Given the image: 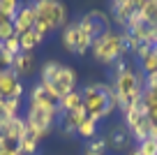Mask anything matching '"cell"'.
<instances>
[{"instance_id":"1","label":"cell","mask_w":157,"mask_h":155,"mask_svg":"<svg viewBox=\"0 0 157 155\" xmlns=\"http://www.w3.org/2000/svg\"><path fill=\"white\" fill-rule=\"evenodd\" d=\"M113 72H111V79H113V90L118 95V109L123 111L127 109L129 104L141 100V95L146 93V77L141 74V70H132V65L125 63V58H120L116 65H111Z\"/></svg>"},{"instance_id":"2","label":"cell","mask_w":157,"mask_h":155,"mask_svg":"<svg viewBox=\"0 0 157 155\" xmlns=\"http://www.w3.org/2000/svg\"><path fill=\"white\" fill-rule=\"evenodd\" d=\"M90 51H93V58L99 65H116L127 54L123 46V37L116 28H106L99 37H95L90 44Z\"/></svg>"},{"instance_id":"3","label":"cell","mask_w":157,"mask_h":155,"mask_svg":"<svg viewBox=\"0 0 157 155\" xmlns=\"http://www.w3.org/2000/svg\"><path fill=\"white\" fill-rule=\"evenodd\" d=\"M81 95H83V109H86V113H88V118L93 123H97V125L118 109L116 104L109 100V95L104 93V81L88 83V86L81 90Z\"/></svg>"},{"instance_id":"4","label":"cell","mask_w":157,"mask_h":155,"mask_svg":"<svg viewBox=\"0 0 157 155\" xmlns=\"http://www.w3.org/2000/svg\"><path fill=\"white\" fill-rule=\"evenodd\" d=\"M25 125H28V134L35 137L37 141L46 139L53 132V127L58 125L60 118V109H37V107H28L25 111Z\"/></svg>"},{"instance_id":"5","label":"cell","mask_w":157,"mask_h":155,"mask_svg":"<svg viewBox=\"0 0 157 155\" xmlns=\"http://www.w3.org/2000/svg\"><path fill=\"white\" fill-rule=\"evenodd\" d=\"M60 39H63V46L67 49L69 54H74V56H86L90 51V44H93V39L81 30L78 19L76 21H67V26L63 28Z\"/></svg>"},{"instance_id":"6","label":"cell","mask_w":157,"mask_h":155,"mask_svg":"<svg viewBox=\"0 0 157 155\" xmlns=\"http://www.w3.org/2000/svg\"><path fill=\"white\" fill-rule=\"evenodd\" d=\"M35 10V19H46L51 26V30H63L67 26V7L63 2H56V0H37L33 2Z\"/></svg>"},{"instance_id":"7","label":"cell","mask_w":157,"mask_h":155,"mask_svg":"<svg viewBox=\"0 0 157 155\" xmlns=\"http://www.w3.org/2000/svg\"><path fill=\"white\" fill-rule=\"evenodd\" d=\"M78 26H81V30H83L90 39H95V37H99L106 28H111V19H109L106 12L93 10V12H86V14L78 19Z\"/></svg>"},{"instance_id":"8","label":"cell","mask_w":157,"mask_h":155,"mask_svg":"<svg viewBox=\"0 0 157 155\" xmlns=\"http://www.w3.org/2000/svg\"><path fill=\"white\" fill-rule=\"evenodd\" d=\"M46 88H49V90L60 100V97H65L67 93L76 90V72H74L72 67H67V65H63L60 72H58V77H56Z\"/></svg>"},{"instance_id":"9","label":"cell","mask_w":157,"mask_h":155,"mask_svg":"<svg viewBox=\"0 0 157 155\" xmlns=\"http://www.w3.org/2000/svg\"><path fill=\"white\" fill-rule=\"evenodd\" d=\"M28 107H37V109H58V97L44 86V83H35L30 88L28 95Z\"/></svg>"},{"instance_id":"10","label":"cell","mask_w":157,"mask_h":155,"mask_svg":"<svg viewBox=\"0 0 157 155\" xmlns=\"http://www.w3.org/2000/svg\"><path fill=\"white\" fill-rule=\"evenodd\" d=\"M23 83L21 79L16 77L12 70H5V72H0V95L2 100H21L23 97Z\"/></svg>"},{"instance_id":"11","label":"cell","mask_w":157,"mask_h":155,"mask_svg":"<svg viewBox=\"0 0 157 155\" xmlns=\"http://www.w3.org/2000/svg\"><path fill=\"white\" fill-rule=\"evenodd\" d=\"M106 146L111 150H118V153H127L129 148H132V134H129V130L125 125H116V127H111V130L106 132Z\"/></svg>"},{"instance_id":"12","label":"cell","mask_w":157,"mask_h":155,"mask_svg":"<svg viewBox=\"0 0 157 155\" xmlns=\"http://www.w3.org/2000/svg\"><path fill=\"white\" fill-rule=\"evenodd\" d=\"M136 14V0H116L111 5V16L120 28H127V23L132 21V16Z\"/></svg>"},{"instance_id":"13","label":"cell","mask_w":157,"mask_h":155,"mask_svg":"<svg viewBox=\"0 0 157 155\" xmlns=\"http://www.w3.org/2000/svg\"><path fill=\"white\" fill-rule=\"evenodd\" d=\"M88 118V113H86V109H78V111H60V118H58V130L63 132L65 137L74 134V132L78 130V125Z\"/></svg>"},{"instance_id":"14","label":"cell","mask_w":157,"mask_h":155,"mask_svg":"<svg viewBox=\"0 0 157 155\" xmlns=\"http://www.w3.org/2000/svg\"><path fill=\"white\" fill-rule=\"evenodd\" d=\"M12 23H14V35L19 37V35L28 33V30L35 28V10H33V2L30 5H21L19 12H16V16L12 19Z\"/></svg>"},{"instance_id":"15","label":"cell","mask_w":157,"mask_h":155,"mask_svg":"<svg viewBox=\"0 0 157 155\" xmlns=\"http://www.w3.org/2000/svg\"><path fill=\"white\" fill-rule=\"evenodd\" d=\"M25 134H28V125H25V118H23V116L7 118V123H5V130H2V137H5V139L21 141Z\"/></svg>"},{"instance_id":"16","label":"cell","mask_w":157,"mask_h":155,"mask_svg":"<svg viewBox=\"0 0 157 155\" xmlns=\"http://www.w3.org/2000/svg\"><path fill=\"white\" fill-rule=\"evenodd\" d=\"M35 67H37V60H35L33 54H16V56H14L12 72H14L19 79H21V77H28V74H33Z\"/></svg>"},{"instance_id":"17","label":"cell","mask_w":157,"mask_h":155,"mask_svg":"<svg viewBox=\"0 0 157 155\" xmlns=\"http://www.w3.org/2000/svg\"><path fill=\"white\" fill-rule=\"evenodd\" d=\"M136 14L141 16L143 23L157 28V0H139L136 2Z\"/></svg>"},{"instance_id":"18","label":"cell","mask_w":157,"mask_h":155,"mask_svg":"<svg viewBox=\"0 0 157 155\" xmlns=\"http://www.w3.org/2000/svg\"><path fill=\"white\" fill-rule=\"evenodd\" d=\"M58 109L60 111H78V109H83V95H81V90H72L65 97H60Z\"/></svg>"},{"instance_id":"19","label":"cell","mask_w":157,"mask_h":155,"mask_svg":"<svg viewBox=\"0 0 157 155\" xmlns=\"http://www.w3.org/2000/svg\"><path fill=\"white\" fill-rule=\"evenodd\" d=\"M42 42H44V37H42V35H37L35 30H28V33L19 35V46H21V54H33V51H35V49H37Z\"/></svg>"},{"instance_id":"20","label":"cell","mask_w":157,"mask_h":155,"mask_svg":"<svg viewBox=\"0 0 157 155\" xmlns=\"http://www.w3.org/2000/svg\"><path fill=\"white\" fill-rule=\"evenodd\" d=\"M60 67H63V63H60V60H46V63L42 65V70H39V83L49 86V83L58 77Z\"/></svg>"},{"instance_id":"21","label":"cell","mask_w":157,"mask_h":155,"mask_svg":"<svg viewBox=\"0 0 157 155\" xmlns=\"http://www.w3.org/2000/svg\"><path fill=\"white\" fill-rule=\"evenodd\" d=\"M19 111H21V100H2V104H0L2 118H16Z\"/></svg>"},{"instance_id":"22","label":"cell","mask_w":157,"mask_h":155,"mask_svg":"<svg viewBox=\"0 0 157 155\" xmlns=\"http://www.w3.org/2000/svg\"><path fill=\"white\" fill-rule=\"evenodd\" d=\"M76 134H78V137H83L86 141L95 139V137H97V123H93V121H90V118H86V121L81 123V125H78Z\"/></svg>"},{"instance_id":"23","label":"cell","mask_w":157,"mask_h":155,"mask_svg":"<svg viewBox=\"0 0 157 155\" xmlns=\"http://www.w3.org/2000/svg\"><path fill=\"white\" fill-rule=\"evenodd\" d=\"M139 63H141V74H143V77H150V74H157V56L152 54V51L146 56V58H141Z\"/></svg>"},{"instance_id":"24","label":"cell","mask_w":157,"mask_h":155,"mask_svg":"<svg viewBox=\"0 0 157 155\" xmlns=\"http://www.w3.org/2000/svg\"><path fill=\"white\" fill-rule=\"evenodd\" d=\"M37 146H39V141L35 139V137H30V134H25L23 139L19 141L21 155H37Z\"/></svg>"},{"instance_id":"25","label":"cell","mask_w":157,"mask_h":155,"mask_svg":"<svg viewBox=\"0 0 157 155\" xmlns=\"http://www.w3.org/2000/svg\"><path fill=\"white\" fill-rule=\"evenodd\" d=\"M120 37H123V46H125V51H129L132 56H136V51L141 49V42H139V39L134 37L132 33H127V30H123V33H120Z\"/></svg>"},{"instance_id":"26","label":"cell","mask_w":157,"mask_h":155,"mask_svg":"<svg viewBox=\"0 0 157 155\" xmlns=\"http://www.w3.org/2000/svg\"><path fill=\"white\" fill-rule=\"evenodd\" d=\"M86 150H88V153H95V155H106V150H109L106 139H104V137H95V139H90Z\"/></svg>"},{"instance_id":"27","label":"cell","mask_w":157,"mask_h":155,"mask_svg":"<svg viewBox=\"0 0 157 155\" xmlns=\"http://www.w3.org/2000/svg\"><path fill=\"white\" fill-rule=\"evenodd\" d=\"M136 150H139V155H157V139L148 137L146 141L136 144Z\"/></svg>"},{"instance_id":"28","label":"cell","mask_w":157,"mask_h":155,"mask_svg":"<svg viewBox=\"0 0 157 155\" xmlns=\"http://www.w3.org/2000/svg\"><path fill=\"white\" fill-rule=\"evenodd\" d=\"M19 7H21V5L16 2V0H0V14L10 16V19H14V16H16Z\"/></svg>"},{"instance_id":"29","label":"cell","mask_w":157,"mask_h":155,"mask_svg":"<svg viewBox=\"0 0 157 155\" xmlns=\"http://www.w3.org/2000/svg\"><path fill=\"white\" fill-rule=\"evenodd\" d=\"M2 51L5 54H10V56H16V54H21V46H19V37H10V39H5L2 42Z\"/></svg>"},{"instance_id":"30","label":"cell","mask_w":157,"mask_h":155,"mask_svg":"<svg viewBox=\"0 0 157 155\" xmlns=\"http://www.w3.org/2000/svg\"><path fill=\"white\" fill-rule=\"evenodd\" d=\"M123 155H139V150H136V146H134V148H129L127 153H123Z\"/></svg>"},{"instance_id":"31","label":"cell","mask_w":157,"mask_h":155,"mask_svg":"<svg viewBox=\"0 0 157 155\" xmlns=\"http://www.w3.org/2000/svg\"><path fill=\"white\" fill-rule=\"evenodd\" d=\"M2 146H5V137L0 134V150H2Z\"/></svg>"},{"instance_id":"32","label":"cell","mask_w":157,"mask_h":155,"mask_svg":"<svg viewBox=\"0 0 157 155\" xmlns=\"http://www.w3.org/2000/svg\"><path fill=\"white\" fill-rule=\"evenodd\" d=\"M0 104H2V95H0Z\"/></svg>"}]
</instances>
